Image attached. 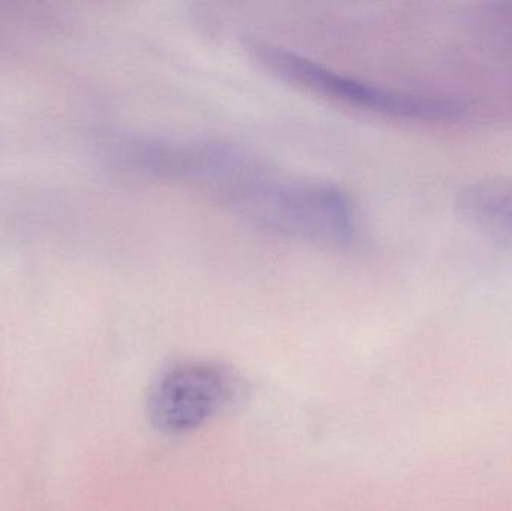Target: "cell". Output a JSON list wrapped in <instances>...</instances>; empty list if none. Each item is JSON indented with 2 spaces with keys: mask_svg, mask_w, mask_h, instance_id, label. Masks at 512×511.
<instances>
[{
  "mask_svg": "<svg viewBox=\"0 0 512 511\" xmlns=\"http://www.w3.org/2000/svg\"><path fill=\"white\" fill-rule=\"evenodd\" d=\"M242 392L239 375L221 363L182 360L165 368L150 387L147 414L164 434L200 428L230 407Z\"/></svg>",
  "mask_w": 512,
  "mask_h": 511,
  "instance_id": "obj_3",
  "label": "cell"
},
{
  "mask_svg": "<svg viewBox=\"0 0 512 511\" xmlns=\"http://www.w3.org/2000/svg\"><path fill=\"white\" fill-rule=\"evenodd\" d=\"M131 158L144 171L206 192L237 215L285 236L303 239L321 218L319 180L277 171L234 144L149 140L134 144Z\"/></svg>",
  "mask_w": 512,
  "mask_h": 511,
  "instance_id": "obj_1",
  "label": "cell"
},
{
  "mask_svg": "<svg viewBox=\"0 0 512 511\" xmlns=\"http://www.w3.org/2000/svg\"><path fill=\"white\" fill-rule=\"evenodd\" d=\"M249 48L277 77L343 107L414 122H445L462 116V105L453 99L403 92L351 77L267 42H251Z\"/></svg>",
  "mask_w": 512,
  "mask_h": 511,
  "instance_id": "obj_2",
  "label": "cell"
},
{
  "mask_svg": "<svg viewBox=\"0 0 512 511\" xmlns=\"http://www.w3.org/2000/svg\"><path fill=\"white\" fill-rule=\"evenodd\" d=\"M459 210L469 222L512 234V180H487L463 189Z\"/></svg>",
  "mask_w": 512,
  "mask_h": 511,
  "instance_id": "obj_4",
  "label": "cell"
}]
</instances>
